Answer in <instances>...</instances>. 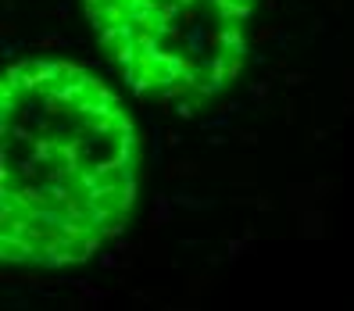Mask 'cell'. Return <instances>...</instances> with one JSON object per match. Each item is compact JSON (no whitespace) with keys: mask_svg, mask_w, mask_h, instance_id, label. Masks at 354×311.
Masks as SVG:
<instances>
[{"mask_svg":"<svg viewBox=\"0 0 354 311\" xmlns=\"http://www.w3.org/2000/svg\"><path fill=\"white\" fill-rule=\"evenodd\" d=\"M136 197V133L115 90L75 61L29 57L0 86V251L61 268L97 254Z\"/></svg>","mask_w":354,"mask_h":311,"instance_id":"6da1fadb","label":"cell"},{"mask_svg":"<svg viewBox=\"0 0 354 311\" xmlns=\"http://www.w3.org/2000/svg\"><path fill=\"white\" fill-rule=\"evenodd\" d=\"M104 50L133 90L204 104L243 68L258 0H82Z\"/></svg>","mask_w":354,"mask_h":311,"instance_id":"7a4b0ae2","label":"cell"}]
</instances>
